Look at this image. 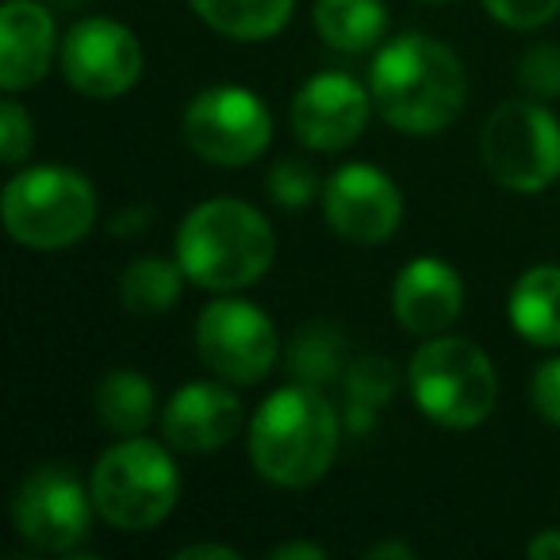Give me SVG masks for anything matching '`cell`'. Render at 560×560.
I'll return each mask as SVG.
<instances>
[{
    "mask_svg": "<svg viewBox=\"0 0 560 560\" xmlns=\"http://www.w3.org/2000/svg\"><path fill=\"white\" fill-rule=\"evenodd\" d=\"M192 12L211 27L238 43H265L292 20L296 0H188Z\"/></svg>",
    "mask_w": 560,
    "mask_h": 560,
    "instance_id": "cell-20",
    "label": "cell"
},
{
    "mask_svg": "<svg viewBox=\"0 0 560 560\" xmlns=\"http://www.w3.org/2000/svg\"><path fill=\"white\" fill-rule=\"evenodd\" d=\"M480 158L506 192H545L560 177V119L534 96L503 101L483 119Z\"/></svg>",
    "mask_w": 560,
    "mask_h": 560,
    "instance_id": "cell-7",
    "label": "cell"
},
{
    "mask_svg": "<svg viewBox=\"0 0 560 560\" xmlns=\"http://www.w3.org/2000/svg\"><path fill=\"white\" fill-rule=\"evenodd\" d=\"M323 219L353 246H381L404 223V192L384 170L350 162L323 185Z\"/></svg>",
    "mask_w": 560,
    "mask_h": 560,
    "instance_id": "cell-12",
    "label": "cell"
},
{
    "mask_svg": "<svg viewBox=\"0 0 560 560\" xmlns=\"http://www.w3.org/2000/svg\"><path fill=\"white\" fill-rule=\"evenodd\" d=\"M396 384H399L396 365L388 358H381V353H369V358L353 361L346 369L342 376L346 407H365V411L381 415L392 404V396H396Z\"/></svg>",
    "mask_w": 560,
    "mask_h": 560,
    "instance_id": "cell-23",
    "label": "cell"
},
{
    "mask_svg": "<svg viewBox=\"0 0 560 560\" xmlns=\"http://www.w3.org/2000/svg\"><path fill=\"white\" fill-rule=\"evenodd\" d=\"M529 399H534V411L541 415L549 427L560 430V358H549L534 373V384H529Z\"/></svg>",
    "mask_w": 560,
    "mask_h": 560,
    "instance_id": "cell-28",
    "label": "cell"
},
{
    "mask_svg": "<svg viewBox=\"0 0 560 560\" xmlns=\"http://www.w3.org/2000/svg\"><path fill=\"white\" fill-rule=\"evenodd\" d=\"M342 442V419L315 384L277 388L249 419V460L277 488H312L330 472Z\"/></svg>",
    "mask_w": 560,
    "mask_h": 560,
    "instance_id": "cell-2",
    "label": "cell"
},
{
    "mask_svg": "<svg viewBox=\"0 0 560 560\" xmlns=\"http://www.w3.org/2000/svg\"><path fill=\"white\" fill-rule=\"evenodd\" d=\"M534 560H560V529H541L534 541L526 545Z\"/></svg>",
    "mask_w": 560,
    "mask_h": 560,
    "instance_id": "cell-31",
    "label": "cell"
},
{
    "mask_svg": "<svg viewBox=\"0 0 560 560\" xmlns=\"http://www.w3.org/2000/svg\"><path fill=\"white\" fill-rule=\"evenodd\" d=\"M62 78L89 101H116L142 78V47L131 27L108 16L73 24L62 39Z\"/></svg>",
    "mask_w": 560,
    "mask_h": 560,
    "instance_id": "cell-11",
    "label": "cell"
},
{
    "mask_svg": "<svg viewBox=\"0 0 560 560\" xmlns=\"http://www.w3.org/2000/svg\"><path fill=\"white\" fill-rule=\"evenodd\" d=\"M369 108L373 93L350 73H315L292 96V131L307 150L319 154H338L353 147L369 127Z\"/></svg>",
    "mask_w": 560,
    "mask_h": 560,
    "instance_id": "cell-13",
    "label": "cell"
},
{
    "mask_svg": "<svg viewBox=\"0 0 560 560\" xmlns=\"http://www.w3.org/2000/svg\"><path fill=\"white\" fill-rule=\"evenodd\" d=\"M411 399L430 422L445 430H472L488 422L499 399L491 358L468 338L434 335L415 350L407 365Z\"/></svg>",
    "mask_w": 560,
    "mask_h": 560,
    "instance_id": "cell-5",
    "label": "cell"
},
{
    "mask_svg": "<svg viewBox=\"0 0 560 560\" xmlns=\"http://www.w3.org/2000/svg\"><path fill=\"white\" fill-rule=\"evenodd\" d=\"M188 150L219 170L257 162L272 142V116L257 93L242 85H211L196 93L180 119Z\"/></svg>",
    "mask_w": 560,
    "mask_h": 560,
    "instance_id": "cell-8",
    "label": "cell"
},
{
    "mask_svg": "<svg viewBox=\"0 0 560 560\" xmlns=\"http://www.w3.org/2000/svg\"><path fill=\"white\" fill-rule=\"evenodd\" d=\"M173 560H238V549L231 545H215V541H200V545H185V549L173 552Z\"/></svg>",
    "mask_w": 560,
    "mask_h": 560,
    "instance_id": "cell-29",
    "label": "cell"
},
{
    "mask_svg": "<svg viewBox=\"0 0 560 560\" xmlns=\"http://www.w3.org/2000/svg\"><path fill=\"white\" fill-rule=\"evenodd\" d=\"M177 261L185 277L203 292H242L265 277L277 261L272 223L246 200H203L180 219Z\"/></svg>",
    "mask_w": 560,
    "mask_h": 560,
    "instance_id": "cell-3",
    "label": "cell"
},
{
    "mask_svg": "<svg viewBox=\"0 0 560 560\" xmlns=\"http://www.w3.org/2000/svg\"><path fill=\"white\" fill-rule=\"evenodd\" d=\"M506 319L514 335L537 350L560 346V265H534L514 280L506 300Z\"/></svg>",
    "mask_w": 560,
    "mask_h": 560,
    "instance_id": "cell-17",
    "label": "cell"
},
{
    "mask_svg": "<svg viewBox=\"0 0 560 560\" xmlns=\"http://www.w3.org/2000/svg\"><path fill=\"white\" fill-rule=\"evenodd\" d=\"M369 93L384 124L411 139H427L457 124L468 101V78L445 43L411 32L373 58Z\"/></svg>",
    "mask_w": 560,
    "mask_h": 560,
    "instance_id": "cell-1",
    "label": "cell"
},
{
    "mask_svg": "<svg viewBox=\"0 0 560 560\" xmlns=\"http://www.w3.org/2000/svg\"><path fill=\"white\" fill-rule=\"evenodd\" d=\"M93 488H85L70 465L32 468L12 499L16 534L43 552L78 549L93 529Z\"/></svg>",
    "mask_w": 560,
    "mask_h": 560,
    "instance_id": "cell-10",
    "label": "cell"
},
{
    "mask_svg": "<svg viewBox=\"0 0 560 560\" xmlns=\"http://www.w3.org/2000/svg\"><path fill=\"white\" fill-rule=\"evenodd\" d=\"M93 411L104 422V430L119 438L142 434V430L154 422L158 396L154 384L139 373V369H112L101 376L93 392Z\"/></svg>",
    "mask_w": 560,
    "mask_h": 560,
    "instance_id": "cell-18",
    "label": "cell"
},
{
    "mask_svg": "<svg viewBox=\"0 0 560 560\" xmlns=\"http://www.w3.org/2000/svg\"><path fill=\"white\" fill-rule=\"evenodd\" d=\"M196 353L203 369L226 384H261L280 358V338L272 319L249 300H223L208 304L196 319Z\"/></svg>",
    "mask_w": 560,
    "mask_h": 560,
    "instance_id": "cell-9",
    "label": "cell"
},
{
    "mask_svg": "<svg viewBox=\"0 0 560 560\" xmlns=\"http://www.w3.org/2000/svg\"><path fill=\"white\" fill-rule=\"evenodd\" d=\"M55 4H62V9H78V4H85V0H55Z\"/></svg>",
    "mask_w": 560,
    "mask_h": 560,
    "instance_id": "cell-33",
    "label": "cell"
},
{
    "mask_svg": "<svg viewBox=\"0 0 560 560\" xmlns=\"http://www.w3.org/2000/svg\"><path fill=\"white\" fill-rule=\"evenodd\" d=\"M491 20L514 32H537V27L552 24L560 12V0H483Z\"/></svg>",
    "mask_w": 560,
    "mask_h": 560,
    "instance_id": "cell-27",
    "label": "cell"
},
{
    "mask_svg": "<svg viewBox=\"0 0 560 560\" xmlns=\"http://www.w3.org/2000/svg\"><path fill=\"white\" fill-rule=\"evenodd\" d=\"M289 369L300 384H315L327 388L338 384L350 369L346 361V335L327 323H312L296 335V342L289 346Z\"/></svg>",
    "mask_w": 560,
    "mask_h": 560,
    "instance_id": "cell-22",
    "label": "cell"
},
{
    "mask_svg": "<svg viewBox=\"0 0 560 560\" xmlns=\"http://www.w3.org/2000/svg\"><path fill=\"white\" fill-rule=\"evenodd\" d=\"M265 557L269 560H323L327 557V549L315 545V541H289V545H272Z\"/></svg>",
    "mask_w": 560,
    "mask_h": 560,
    "instance_id": "cell-30",
    "label": "cell"
},
{
    "mask_svg": "<svg viewBox=\"0 0 560 560\" xmlns=\"http://www.w3.org/2000/svg\"><path fill=\"white\" fill-rule=\"evenodd\" d=\"M422 4H453V0H422Z\"/></svg>",
    "mask_w": 560,
    "mask_h": 560,
    "instance_id": "cell-34",
    "label": "cell"
},
{
    "mask_svg": "<svg viewBox=\"0 0 560 560\" xmlns=\"http://www.w3.org/2000/svg\"><path fill=\"white\" fill-rule=\"evenodd\" d=\"M265 188H269L272 203H280V208H289V211L307 208L315 196H323V185H319V177H315V170L307 162H300V158H284V162L272 165L269 177H265Z\"/></svg>",
    "mask_w": 560,
    "mask_h": 560,
    "instance_id": "cell-24",
    "label": "cell"
},
{
    "mask_svg": "<svg viewBox=\"0 0 560 560\" xmlns=\"http://www.w3.org/2000/svg\"><path fill=\"white\" fill-rule=\"evenodd\" d=\"M384 557H404V560H411L415 549H411V545H404V541H384V545H373V549H369V560H384Z\"/></svg>",
    "mask_w": 560,
    "mask_h": 560,
    "instance_id": "cell-32",
    "label": "cell"
},
{
    "mask_svg": "<svg viewBox=\"0 0 560 560\" xmlns=\"http://www.w3.org/2000/svg\"><path fill=\"white\" fill-rule=\"evenodd\" d=\"M32 147H35V119H32V112L20 101H12V93H9V101L0 104V158H4V165L16 170V165L32 154Z\"/></svg>",
    "mask_w": 560,
    "mask_h": 560,
    "instance_id": "cell-26",
    "label": "cell"
},
{
    "mask_svg": "<svg viewBox=\"0 0 560 560\" xmlns=\"http://www.w3.org/2000/svg\"><path fill=\"white\" fill-rule=\"evenodd\" d=\"M93 503L96 514L112 529L147 534L162 526L180 499V472L170 450L150 438H119L93 468Z\"/></svg>",
    "mask_w": 560,
    "mask_h": 560,
    "instance_id": "cell-4",
    "label": "cell"
},
{
    "mask_svg": "<svg viewBox=\"0 0 560 560\" xmlns=\"http://www.w3.org/2000/svg\"><path fill=\"white\" fill-rule=\"evenodd\" d=\"M185 269L180 261L170 257H139L119 272V304L135 315V319H158L180 300V284H185Z\"/></svg>",
    "mask_w": 560,
    "mask_h": 560,
    "instance_id": "cell-21",
    "label": "cell"
},
{
    "mask_svg": "<svg viewBox=\"0 0 560 560\" xmlns=\"http://www.w3.org/2000/svg\"><path fill=\"white\" fill-rule=\"evenodd\" d=\"M518 85L534 101H552L560 96V47L552 43H534L518 62Z\"/></svg>",
    "mask_w": 560,
    "mask_h": 560,
    "instance_id": "cell-25",
    "label": "cell"
},
{
    "mask_svg": "<svg viewBox=\"0 0 560 560\" xmlns=\"http://www.w3.org/2000/svg\"><path fill=\"white\" fill-rule=\"evenodd\" d=\"M58 32L50 9L35 0H4L0 9V89L24 93L50 73Z\"/></svg>",
    "mask_w": 560,
    "mask_h": 560,
    "instance_id": "cell-16",
    "label": "cell"
},
{
    "mask_svg": "<svg viewBox=\"0 0 560 560\" xmlns=\"http://www.w3.org/2000/svg\"><path fill=\"white\" fill-rule=\"evenodd\" d=\"M96 188L85 173L66 165H32L4 185V231L27 249L78 246L96 226Z\"/></svg>",
    "mask_w": 560,
    "mask_h": 560,
    "instance_id": "cell-6",
    "label": "cell"
},
{
    "mask_svg": "<svg viewBox=\"0 0 560 560\" xmlns=\"http://www.w3.org/2000/svg\"><path fill=\"white\" fill-rule=\"evenodd\" d=\"M242 404L231 388L211 381L185 384L162 407V434L180 453H215L238 438Z\"/></svg>",
    "mask_w": 560,
    "mask_h": 560,
    "instance_id": "cell-15",
    "label": "cell"
},
{
    "mask_svg": "<svg viewBox=\"0 0 560 560\" xmlns=\"http://www.w3.org/2000/svg\"><path fill=\"white\" fill-rule=\"evenodd\" d=\"M465 312V280L442 257H415L396 272L392 315L419 338L445 335Z\"/></svg>",
    "mask_w": 560,
    "mask_h": 560,
    "instance_id": "cell-14",
    "label": "cell"
},
{
    "mask_svg": "<svg viewBox=\"0 0 560 560\" xmlns=\"http://www.w3.org/2000/svg\"><path fill=\"white\" fill-rule=\"evenodd\" d=\"M315 32L330 50L361 55L373 50L388 32L384 0H315Z\"/></svg>",
    "mask_w": 560,
    "mask_h": 560,
    "instance_id": "cell-19",
    "label": "cell"
}]
</instances>
